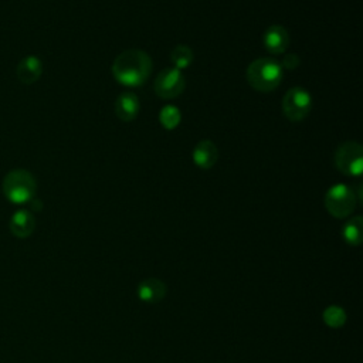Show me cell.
I'll return each instance as SVG.
<instances>
[{"instance_id": "18", "label": "cell", "mask_w": 363, "mask_h": 363, "mask_svg": "<svg viewBox=\"0 0 363 363\" xmlns=\"http://www.w3.org/2000/svg\"><path fill=\"white\" fill-rule=\"evenodd\" d=\"M298 65H299V57H298L296 54L289 52V54H286V55L284 57V61H282V65H281V67H284V68H286V69H294V68H296Z\"/></svg>"}, {"instance_id": "9", "label": "cell", "mask_w": 363, "mask_h": 363, "mask_svg": "<svg viewBox=\"0 0 363 363\" xmlns=\"http://www.w3.org/2000/svg\"><path fill=\"white\" fill-rule=\"evenodd\" d=\"M43 74V62L35 55L24 57L16 67L17 79L24 85L34 84Z\"/></svg>"}, {"instance_id": "3", "label": "cell", "mask_w": 363, "mask_h": 363, "mask_svg": "<svg viewBox=\"0 0 363 363\" xmlns=\"http://www.w3.org/2000/svg\"><path fill=\"white\" fill-rule=\"evenodd\" d=\"M3 194L14 204H24L34 199L37 183L34 176L26 169H14L3 179Z\"/></svg>"}, {"instance_id": "13", "label": "cell", "mask_w": 363, "mask_h": 363, "mask_svg": "<svg viewBox=\"0 0 363 363\" xmlns=\"http://www.w3.org/2000/svg\"><path fill=\"white\" fill-rule=\"evenodd\" d=\"M139 112V99L132 92H123L116 98L115 113L121 121L129 122L138 116Z\"/></svg>"}, {"instance_id": "10", "label": "cell", "mask_w": 363, "mask_h": 363, "mask_svg": "<svg viewBox=\"0 0 363 363\" xmlns=\"http://www.w3.org/2000/svg\"><path fill=\"white\" fill-rule=\"evenodd\" d=\"M9 228L14 237L27 238L33 234V231L35 228V218H34L33 213L26 208L17 210L10 218Z\"/></svg>"}, {"instance_id": "17", "label": "cell", "mask_w": 363, "mask_h": 363, "mask_svg": "<svg viewBox=\"0 0 363 363\" xmlns=\"http://www.w3.org/2000/svg\"><path fill=\"white\" fill-rule=\"evenodd\" d=\"M180 111L174 105H166L159 112V121L164 129H174L180 123Z\"/></svg>"}, {"instance_id": "5", "label": "cell", "mask_w": 363, "mask_h": 363, "mask_svg": "<svg viewBox=\"0 0 363 363\" xmlns=\"http://www.w3.org/2000/svg\"><path fill=\"white\" fill-rule=\"evenodd\" d=\"M335 166L343 174L360 176L363 170V147L352 140L339 145L335 152Z\"/></svg>"}, {"instance_id": "1", "label": "cell", "mask_w": 363, "mask_h": 363, "mask_svg": "<svg viewBox=\"0 0 363 363\" xmlns=\"http://www.w3.org/2000/svg\"><path fill=\"white\" fill-rule=\"evenodd\" d=\"M152 72L150 57L138 48L122 51L112 64V75L126 86L142 85Z\"/></svg>"}, {"instance_id": "6", "label": "cell", "mask_w": 363, "mask_h": 363, "mask_svg": "<svg viewBox=\"0 0 363 363\" xmlns=\"http://www.w3.org/2000/svg\"><path fill=\"white\" fill-rule=\"evenodd\" d=\"M311 108H312L311 94L302 86H294L288 89V92L282 99V112L292 122L305 119Z\"/></svg>"}, {"instance_id": "11", "label": "cell", "mask_w": 363, "mask_h": 363, "mask_svg": "<svg viewBox=\"0 0 363 363\" xmlns=\"http://www.w3.org/2000/svg\"><path fill=\"white\" fill-rule=\"evenodd\" d=\"M264 45L272 54H282L289 45V34L282 26H269L264 33Z\"/></svg>"}, {"instance_id": "14", "label": "cell", "mask_w": 363, "mask_h": 363, "mask_svg": "<svg viewBox=\"0 0 363 363\" xmlns=\"http://www.w3.org/2000/svg\"><path fill=\"white\" fill-rule=\"evenodd\" d=\"M342 235L349 245H359L363 240V218L354 216L347 220L342 228Z\"/></svg>"}, {"instance_id": "8", "label": "cell", "mask_w": 363, "mask_h": 363, "mask_svg": "<svg viewBox=\"0 0 363 363\" xmlns=\"http://www.w3.org/2000/svg\"><path fill=\"white\" fill-rule=\"evenodd\" d=\"M166 284L157 278H146L136 288L138 298L146 303H157L166 296Z\"/></svg>"}, {"instance_id": "12", "label": "cell", "mask_w": 363, "mask_h": 363, "mask_svg": "<svg viewBox=\"0 0 363 363\" xmlns=\"http://www.w3.org/2000/svg\"><path fill=\"white\" fill-rule=\"evenodd\" d=\"M191 157L196 166H199L200 169H211L218 157L217 146L211 140L203 139L194 146Z\"/></svg>"}, {"instance_id": "7", "label": "cell", "mask_w": 363, "mask_h": 363, "mask_svg": "<svg viewBox=\"0 0 363 363\" xmlns=\"http://www.w3.org/2000/svg\"><path fill=\"white\" fill-rule=\"evenodd\" d=\"M184 77L177 68H164L155 79V92L163 99H172L184 89Z\"/></svg>"}, {"instance_id": "4", "label": "cell", "mask_w": 363, "mask_h": 363, "mask_svg": "<svg viewBox=\"0 0 363 363\" xmlns=\"http://www.w3.org/2000/svg\"><path fill=\"white\" fill-rule=\"evenodd\" d=\"M354 190L347 184L337 183L328 189L325 194V207L335 218H345L350 216L356 207Z\"/></svg>"}, {"instance_id": "16", "label": "cell", "mask_w": 363, "mask_h": 363, "mask_svg": "<svg viewBox=\"0 0 363 363\" xmlns=\"http://www.w3.org/2000/svg\"><path fill=\"white\" fill-rule=\"evenodd\" d=\"M170 60H172L174 68H177V69L187 68L193 62V51L190 47L180 44L172 50Z\"/></svg>"}, {"instance_id": "2", "label": "cell", "mask_w": 363, "mask_h": 363, "mask_svg": "<svg viewBox=\"0 0 363 363\" xmlns=\"http://www.w3.org/2000/svg\"><path fill=\"white\" fill-rule=\"evenodd\" d=\"M247 81L259 92H271L282 81V67L274 58H257L247 67Z\"/></svg>"}, {"instance_id": "15", "label": "cell", "mask_w": 363, "mask_h": 363, "mask_svg": "<svg viewBox=\"0 0 363 363\" xmlns=\"http://www.w3.org/2000/svg\"><path fill=\"white\" fill-rule=\"evenodd\" d=\"M322 318H323V322L329 328L337 329V328H342L345 325V322H346V312H345V309L342 306L330 305V306H328L323 311Z\"/></svg>"}]
</instances>
